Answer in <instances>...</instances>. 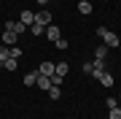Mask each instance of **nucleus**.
Wrapping results in <instances>:
<instances>
[{
  "instance_id": "3",
  "label": "nucleus",
  "mask_w": 121,
  "mask_h": 119,
  "mask_svg": "<svg viewBox=\"0 0 121 119\" xmlns=\"http://www.w3.org/2000/svg\"><path fill=\"white\" fill-rule=\"evenodd\" d=\"M5 30H11V33H16V35L22 38L24 33H27V27H24L22 22H5Z\"/></svg>"
},
{
  "instance_id": "10",
  "label": "nucleus",
  "mask_w": 121,
  "mask_h": 119,
  "mask_svg": "<svg viewBox=\"0 0 121 119\" xmlns=\"http://www.w3.org/2000/svg\"><path fill=\"white\" fill-rule=\"evenodd\" d=\"M78 11H81V14H83V16H89V14H91V11H94V5H91V3H89V0H81V3H78Z\"/></svg>"
},
{
  "instance_id": "11",
  "label": "nucleus",
  "mask_w": 121,
  "mask_h": 119,
  "mask_svg": "<svg viewBox=\"0 0 121 119\" xmlns=\"http://www.w3.org/2000/svg\"><path fill=\"white\" fill-rule=\"evenodd\" d=\"M99 84H102V87H113V76H110V71H105L102 76H99V79H97Z\"/></svg>"
},
{
  "instance_id": "14",
  "label": "nucleus",
  "mask_w": 121,
  "mask_h": 119,
  "mask_svg": "<svg viewBox=\"0 0 121 119\" xmlns=\"http://www.w3.org/2000/svg\"><path fill=\"white\" fill-rule=\"evenodd\" d=\"M48 97H51V100H59V97H62V89L56 87V84H51V89H48Z\"/></svg>"
},
{
  "instance_id": "19",
  "label": "nucleus",
  "mask_w": 121,
  "mask_h": 119,
  "mask_svg": "<svg viewBox=\"0 0 121 119\" xmlns=\"http://www.w3.org/2000/svg\"><path fill=\"white\" fill-rule=\"evenodd\" d=\"M54 46H56V49H62V52H65V49H67V38H56V41H54Z\"/></svg>"
},
{
  "instance_id": "20",
  "label": "nucleus",
  "mask_w": 121,
  "mask_h": 119,
  "mask_svg": "<svg viewBox=\"0 0 121 119\" xmlns=\"http://www.w3.org/2000/svg\"><path fill=\"white\" fill-rule=\"evenodd\" d=\"M11 57L19 60V57H22V49H19V46H11Z\"/></svg>"
},
{
  "instance_id": "8",
  "label": "nucleus",
  "mask_w": 121,
  "mask_h": 119,
  "mask_svg": "<svg viewBox=\"0 0 121 119\" xmlns=\"http://www.w3.org/2000/svg\"><path fill=\"white\" fill-rule=\"evenodd\" d=\"M67 71H70V65H67V62H56V65H54V76H62V79H65Z\"/></svg>"
},
{
  "instance_id": "7",
  "label": "nucleus",
  "mask_w": 121,
  "mask_h": 119,
  "mask_svg": "<svg viewBox=\"0 0 121 119\" xmlns=\"http://www.w3.org/2000/svg\"><path fill=\"white\" fill-rule=\"evenodd\" d=\"M16 41H19L16 33H11V30H5V33H3V43H5V46H16Z\"/></svg>"
},
{
  "instance_id": "2",
  "label": "nucleus",
  "mask_w": 121,
  "mask_h": 119,
  "mask_svg": "<svg viewBox=\"0 0 121 119\" xmlns=\"http://www.w3.org/2000/svg\"><path fill=\"white\" fill-rule=\"evenodd\" d=\"M51 19H54V14L51 11H38V14H35V24H40V27H48V24H51Z\"/></svg>"
},
{
  "instance_id": "21",
  "label": "nucleus",
  "mask_w": 121,
  "mask_h": 119,
  "mask_svg": "<svg viewBox=\"0 0 121 119\" xmlns=\"http://www.w3.org/2000/svg\"><path fill=\"white\" fill-rule=\"evenodd\" d=\"M46 3H48V0H38V5H40V8H46Z\"/></svg>"
},
{
  "instance_id": "18",
  "label": "nucleus",
  "mask_w": 121,
  "mask_h": 119,
  "mask_svg": "<svg viewBox=\"0 0 121 119\" xmlns=\"http://www.w3.org/2000/svg\"><path fill=\"white\" fill-rule=\"evenodd\" d=\"M43 30H46V27H40V24H30V33H32V35H43Z\"/></svg>"
},
{
  "instance_id": "12",
  "label": "nucleus",
  "mask_w": 121,
  "mask_h": 119,
  "mask_svg": "<svg viewBox=\"0 0 121 119\" xmlns=\"http://www.w3.org/2000/svg\"><path fill=\"white\" fill-rule=\"evenodd\" d=\"M35 81H38V71H30V73L24 76V84H27V87H35Z\"/></svg>"
},
{
  "instance_id": "13",
  "label": "nucleus",
  "mask_w": 121,
  "mask_h": 119,
  "mask_svg": "<svg viewBox=\"0 0 121 119\" xmlns=\"http://www.w3.org/2000/svg\"><path fill=\"white\" fill-rule=\"evenodd\" d=\"M105 57H108V46H97V52H94V60H105Z\"/></svg>"
},
{
  "instance_id": "9",
  "label": "nucleus",
  "mask_w": 121,
  "mask_h": 119,
  "mask_svg": "<svg viewBox=\"0 0 121 119\" xmlns=\"http://www.w3.org/2000/svg\"><path fill=\"white\" fill-rule=\"evenodd\" d=\"M46 38H48V41H56V38H62V33H59V27H54V24H48V27H46Z\"/></svg>"
},
{
  "instance_id": "6",
  "label": "nucleus",
  "mask_w": 121,
  "mask_h": 119,
  "mask_svg": "<svg viewBox=\"0 0 121 119\" xmlns=\"http://www.w3.org/2000/svg\"><path fill=\"white\" fill-rule=\"evenodd\" d=\"M35 87H40L43 92H48V89H51V79H48V76H40V73H38V81H35Z\"/></svg>"
},
{
  "instance_id": "15",
  "label": "nucleus",
  "mask_w": 121,
  "mask_h": 119,
  "mask_svg": "<svg viewBox=\"0 0 121 119\" xmlns=\"http://www.w3.org/2000/svg\"><path fill=\"white\" fill-rule=\"evenodd\" d=\"M8 57H11V49H8V46H0V65H3Z\"/></svg>"
},
{
  "instance_id": "17",
  "label": "nucleus",
  "mask_w": 121,
  "mask_h": 119,
  "mask_svg": "<svg viewBox=\"0 0 121 119\" xmlns=\"http://www.w3.org/2000/svg\"><path fill=\"white\" fill-rule=\"evenodd\" d=\"M108 119H121V108H108Z\"/></svg>"
},
{
  "instance_id": "16",
  "label": "nucleus",
  "mask_w": 121,
  "mask_h": 119,
  "mask_svg": "<svg viewBox=\"0 0 121 119\" xmlns=\"http://www.w3.org/2000/svg\"><path fill=\"white\" fill-rule=\"evenodd\" d=\"M16 65H19V62L13 60V57H8V60L3 62V68H5V71H16Z\"/></svg>"
},
{
  "instance_id": "1",
  "label": "nucleus",
  "mask_w": 121,
  "mask_h": 119,
  "mask_svg": "<svg viewBox=\"0 0 121 119\" xmlns=\"http://www.w3.org/2000/svg\"><path fill=\"white\" fill-rule=\"evenodd\" d=\"M97 35L105 41V46H108V49H116V46H118V35H116V33H110L108 27H97Z\"/></svg>"
},
{
  "instance_id": "4",
  "label": "nucleus",
  "mask_w": 121,
  "mask_h": 119,
  "mask_svg": "<svg viewBox=\"0 0 121 119\" xmlns=\"http://www.w3.org/2000/svg\"><path fill=\"white\" fill-rule=\"evenodd\" d=\"M38 73H40V76H48V79H51V76H54V62L43 60V65L38 68Z\"/></svg>"
},
{
  "instance_id": "5",
  "label": "nucleus",
  "mask_w": 121,
  "mask_h": 119,
  "mask_svg": "<svg viewBox=\"0 0 121 119\" xmlns=\"http://www.w3.org/2000/svg\"><path fill=\"white\" fill-rule=\"evenodd\" d=\"M24 27H30V24H35V14L32 11H27V8H22V19H19Z\"/></svg>"
}]
</instances>
